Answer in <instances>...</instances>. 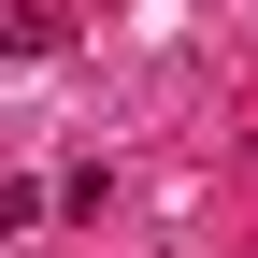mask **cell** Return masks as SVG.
Returning a JSON list of instances; mask_svg holds the SVG:
<instances>
[{
	"mask_svg": "<svg viewBox=\"0 0 258 258\" xmlns=\"http://www.w3.org/2000/svg\"><path fill=\"white\" fill-rule=\"evenodd\" d=\"M72 43V0H0V57H57Z\"/></svg>",
	"mask_w": 258,
	"mask_h": 258,
	"instance_id": "1",
	"label": "cell"
}]
</instances>
